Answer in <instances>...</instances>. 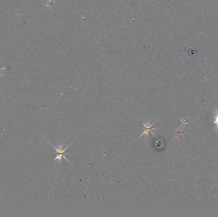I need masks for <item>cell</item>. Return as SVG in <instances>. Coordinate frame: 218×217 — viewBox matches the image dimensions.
<instances>
[{
  "instance_id": "cell-1",
  "label": "cell",
  "mask_w": 218,
  "mask_h": 217,
  "mask_svg": "<svg viewBox=\"0 0 218 217\" xmlns=\"http://www.w3.org/2000/svg\"><path fill=\"white\" fill-rule=\"evenodd\" d=\"M50 144L53 146V147L56 150V153H57L56 157V158L54 159V161H58L61 164V163L62 162L63 159H65V160L67 162H68V163H70V164H71V162H70L69 161L68 159L66 158V154H71V153H67V152H66V150L70 147V145L72 144V143H70V145H68L66 146V147H65V148H63V146L61 145L59 146L58 148H57V147H56V146H55L54 145H52L51 143H50ZM54 161H53V162H54ZM71 164L72 165V164Z\"/></svg>"
},
{
  "instance_id": "cell-2",
  "label": "cell",
  "mask_w": 218,
  "mask_h": 217,
  "mask_svg": "<svg viewBox=\"0 0 218 217\" xmlns=\"http://www.w3.org/2000/svg\"><path fill=\"white\" fill-rule=\"evenodd\" d=\"M156 122H153V123L151 124L150 122H146V123H143V125H144V127H145V130H144V132L142 134V135H141L140 136V137L138 138V139L140 138L141 137H142V136H144V135H149V134H152V135L153 136H155V134H154L153 131H155V130L158 129H157V128H153L152 127H153V125L156 123Z\"/></svg>"
}]
</instances>
